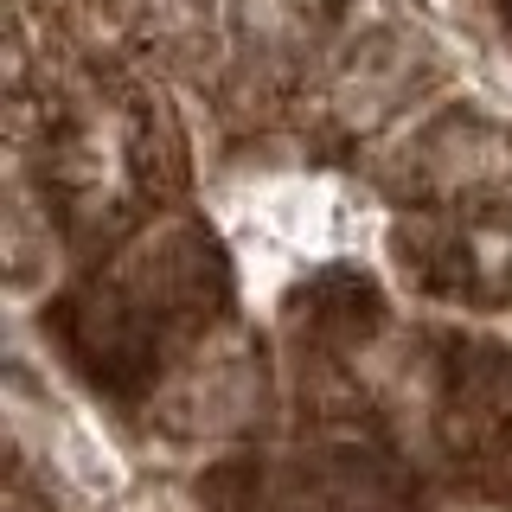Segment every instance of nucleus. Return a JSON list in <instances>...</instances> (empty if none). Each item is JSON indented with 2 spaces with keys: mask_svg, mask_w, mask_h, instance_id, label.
I'll use <instances>...</instances> for the list:
<instances>
[{
  "mask_svg": "<svg viewBox=\"0 0 512 512\" xmlns=\"http://www.w3.org/2000/svg\"><path fill=\"white\" fill-rule=\"evenodd\" d=\"M96 276H103V288L135 314V327L173 359V372H180V359H199L205 352V340L224 327L231 295H237L224 244L186 212L154 218L148 231L128 237Z\"/></svg>",
  "mask_w": 512,
  "mask_h": 512,
  "instance_id": "obj_1",
  "label": "nucleus"
},
{
  "mask_svg": "<svg viewBox=\"0 0 512 512\" xmlns=\"http://www.w3.org/2000/svg\"><path fill=\"white\" fill-rule=\"evenodd\" d=\"M404 282L448 308H512V212H410L391 231Z\"/></svg>",
  "mask_w": 512,
  "mask_h": 512,
  "instance_id": "obj_2",
  "label": "nucleus"
},
{
  "mask_svg": "<svg viewBox=\"0 0 512 512\" xmlns=\"http://www.w3.org/2000/svg\"><path fill=\"white\" fill-rule=\"evenodd\" d=\"M378 333H384V295L352 269H320L288 301V340L301 359H352Z\"/></svg>",
  "mask_w": 512,
  "mask_h": 512,
  "instance_id": "obj_3",
  "label": "nucleus"
},
{
  "mask_svg": "<svg viewBox=\"0 0 512 512\" xmlns=\"http://www.w3.org/2000/svg\"><path fill=\"white\" fill-rule=\"evenodd\" d=\"M423 180L448 199H487L512 186V135L480 116H448L423 135Z\"/></svg>",
  "mask_w": 512,
  "mask_h": 512,
  "instance_id": "obj_4",
  "label": "nucleus"
}]
</instances>
